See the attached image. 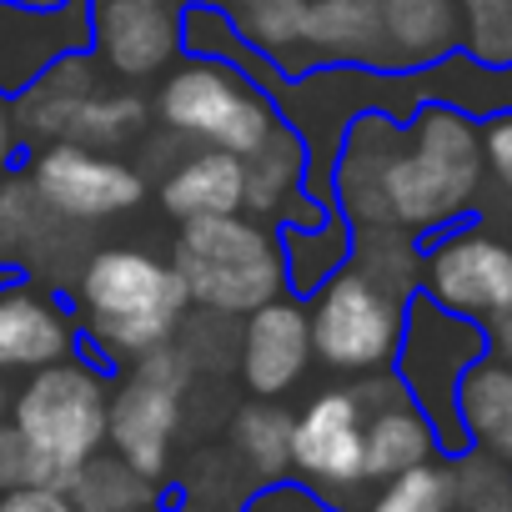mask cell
<instances>
[{
  "label": "cell",
  "mask_w": 512,
  "mask_h": 512,
  "mask_svg": "<svg viewBox=\"0 0 512 512\" xmlns=\"http://www.w3.org/2000/svg\"><path fill=\"white\" fill-rule=\"evenodd\" d=\"M312 317V357H322L337 372H382L397 357L402 322H407V297L387 292L352 262L332 272L317 287V302L307 307Z\"/></svg>",
  "instance_id": "cell-7"
},
{
  "label": "cell",
  "mask_w": 512,
  "mask_h": 512,
  "mask_svg": "<svg viewBox=\"0 0 512 512\" xmlns=\"http://www.w3.org/2000/svg\"><path fill=\"white\" fill-rule=\"evenodd\" d=\"M372 512H452V472L447 462H417L377 492Z\"/></svg>",
  "instance_id": "cell-31"
},
{
  "label": "cell",
  "mask_w": 512,
  "mask_h": 512,
  "mask_svg": "<svg viewBox=\"0 0 512 512\" xmlns=\"http://www.w3.org/2000/svg\"><path fill=\"white\" fill-rule=\"evenodd\" d=\"M111 382L91 362H51L16 392V432L31 452V482L71 487L76 467L106 447Z\"/></svg>",
  "instance_id": "cell-4"
},
{
  "label": "cell",
  "mask_w": 512,
  "mask_h": 512,
  "mask_svg": "<svg viewBox=\"0 0 512 512\" xmlns=\"http://www.w3.org/2000/svg\"><path fill=\"white\" fill-rule=\"evenodd\" d=\"M66 492L81 512H146L156 502V482L146 472H136L131 462H121L116 452L86 457Z\"/></svg>",
  "instance_id": "cell-26"
},
{
  "label": "cell",
  "mask_w": 512,
  "mask_h": 512,
  "mask_svg": "<svg viewBox=\"0 0 512 512\" xmlns=\"http://www.w3.org/2000/svg\"><path fill=\"white\" fill-rule=\"evenodd\" d=\"M66 216L46 206L26 171H0V272L6 267H41L66 241Z\"/></svg>",
  "instance_id": "cell-20"
},
{
  "label": "cell",
  "mask_w": 512,
  "mask_h": 512,
  "mask_svg": "<svg viewBox=\"0 0 512 512\" xmlns=\"http://www.w3.org/2000/svg\"><path fill=\"white\" fill-rule=\"evenodd\" d=\"M246 166V196H241V211H256V216H282V221H302V216H317L322 206H312L302 196V181H307V146L302 136L277 121V131L256 146L251 156H241Z\"/></svg>",
  "instance_id": "cell-17"
},
{
  "label": "cell",
  "mask_w": 512,
  "mask_h": 512,
  "mask_svg": "<svg viewBox=\"0 0 512 512\" xmlns=\"http://www.w3.org/2000/svg\"><path fill=\"white\" fill-rule=\"evenodd\" d=\"M96 91V66L86 56H56L36 71V81L11 101L21 141H61L76 106Z\"/></svg>",
  "instance_id": "cell-21"
},
{
  "label": "cell",
  "mask_w": 512,
  "mask_h": 512,
  "mask_svg": "<svg viewBox=\"0 0 512 512\" xmlns=\"http://www.w3.org/2000/svg\"><path fill=\"white\" fill-rule=\"evenodd\" d=\"M181 16L171 0H91V46L106 71L146 81L181 51Z\"/></svg>",
  "instance_id": "cell-11"
},
{
  "label": "cell",
  "mask_w": 512,
  "mask_h": 512,
  "mask_svg": "<svg viewBox=\"0 0 512 512\" xmlns=\"http://www.w3.org/2000/svg\"><path fill=\"white\" fill-rule=\"evenodd\" d=\"M181 427V392L156 387L146 377H126L121 392H111V412H106V442L121 462H131L136 472H146L151 482L166 472L171 462V442Z\"/></svg>",
  "instance_id": "cell-14"
},
{
  "label": "cell",
  "mask_w": 512,
  "mask_h": 512,
  "mask_svg": "<svg viewBox=\"0 0 512 512\" xmlns=\"http://www.w3.org/2000/svg\"><path fill=\"white\" fill-rule=\"evenodd\" d=\"M171 267L186 297L201 312H221V317H246L287 292L282 246L251 211L181 221Z\"/></svg>",
  "instance_id": "cell-3"
},
{
  "label": "cell",
  "mask_w": 512,
  "mask_h": 512,
  "mask_svg": "<svg viewBox=\"0 0 512 512\" xmlns=\"http://www.w3.org/2000/svg\"><path fill=\"white\" fill-rule=\"evenodd\" d=\"M477 357H487V332L472 317H457V312L437 307L432 297L407 302L402 342H397V357H392L397 382L427 412V422L437 432V447L447 457L467 447L462 422H457V382Z\"/></svg>",
  "instance_id": "cell-6"
},
{
  "label": "cell",
  "mask_w": 512,
  "mask_h": 512,
  "mask_svg": "<svg viewBox=\"0 0 512 512\" xmlns=\"http://www.w3.org/2000/svg\"><path fill=\"white\" fill-rule=\"evenodd\" d=\"M422 287L437 307L487 322L512 312V246L487 231H457L442 246H432Z\"/></svg>",
  "instance_id": "cell-9"
},
{
  "label": "cell",
  "mask_w": 512,
  "mask_h": 512,
  "mask_svg": "<svg viewBox=\"0 0 512 512\" xmlns=\"http://www.w3.org/2000/svg\"><path fill=\"white\" fill-rule=\"evenodd\" d=\"M487 347H492V357H497V362H507V367H512V312L487 317Z\"/></svg>",
  "instance_id": "cell-38"
},
{
  "label": "cell",
  "mask_w": 512,
  "mask_h": 512,
  "mask_svg": "<svg viewBox=\"0 0 512 512\" xmlns=\"http://www.w3.org/2000/svg\"><path fill=\"white\" fill-rule=\"evenodd\" d=\"M0 512H81L71 502L66 487H46V482H21L11 492H0Z\"/></svg>",
  "instance_id": "cell-33"
},
{
  "label": "cell",
  "mask_w": 512,
  "mask_h": 512,
  "mask_svg": "<svg viewBox=\"0 0 512 512\" xmlns=\"http://www.w3.org/2000/svg\"><path fill=\"white\" fill-rule=\"evenodd\" d=\"M241 196H246V166L241 156L216 151V146H191L161 181V206L176 221L241 211Z\"/></svg>",
  "instance_id": "cell-18"
},
{
  "label": "cell",
  "mask_w": 512,
  "mask_h": 512,
  "mask_svg": "<svg viewBox=\"0 0 512 512\" xmlns=\"http://www.w3.org/2000/svg\"><path fill=\"white\" fill-rule=\"evenodd\" d=\"M11 407V392H6V382H0V412H6Z\"/></svg>",
  "instance_id": "cell-40"
},
{
  "label": "cell",
  "mask_w": 512,
  "mask_h": 512,
  "mask_svg": "<svg viewBox=\"0 0 512 512\" xmlns=\"http://www.w3.org/2000/svg\"><path fill=\"white\" fill-rule=\"evenodd\" d=\"M452 472V512H512V467L487 457L482 447H462L447 462Z\"/></svg>",
  "instance_id": "cell-29"
},
{
  "label": "cell",
  "mask_w": 512,
  "mask_h": 512,
  "mask_svg": "<svg viewBox=\"0 0 512 512\" xmlns=\"http://www.w3.org/2000/svg\"><path fill=\"white\" fill-rule=\"evenodd\" d=\"M397 146H402V131L387 116H357V126L347 131L337 171H332V186H337V206L347 211L352 226H387L382 171L397 156Z\"/></svg>",
  "instance_id": "cell-16"
},
{
  "label": "cell",
  "mask_w": 512,
  "mask_h": 512,
  "mask_svg": "<svg viewBox=\"0 0 512 512\" xmlns=\"http://www.w3.org/2000/svg\"><path fill=\"white\" fill-rule=\"evenodd\" d=\"M156 121L191 146L251 156L277 131V106L267 101V91L251 86L246 71H236V61L196 56L161 81Z\"/></svg>",
  "instance_id": "cell-5"
},
{
  "label": "cell",
  "mask_w": 512,
  "mask_h": 512,
  "mask_svg": "<svg viewBox=\"0 0 512 512\" xmlns=\"http://www.w3.org/2000/svg\"><path fill=\"white\" fill-rule=\"evenodd\" d=\"M347 262L357 272H367L372 282H382L387 292H397V297H407L412 282H417V251L402 236V226H357Z\"/></svg>",
  "instance_id": "cell-30"
},
{
  "label": "cell",
  "mask_w": 512,
  "mask_h": 512,
  "mask_svg": "<svg viewBox=\"0 0 512 512\" xmlns=\"http://www.w3.org/2000/svg\"><path fill=\"white\" fill-rule=\"evenodd\" d=\"M186 287L171 262L141 246H106L81 267V312L86 337L111 362L141 357L146 347H161L186 322Z\"/></svg>",
  "instance_id": "cell-1"
},
{
  "label": "cell",
  "mask_w": 512,
  "mask_h": 512,
  "mask_svg": "<svg viewBox=\"0 0 512 512\" xmlns=\"http://www.w3.org/2000/svg\"><path fill=\"white\" fill-rule=\"evenodd\" d=\"M507 186H512V176H507Z\"/></svg>",
  "instance_id": "cell-42"
},
{
  "label": "cell",
  "mask_w": 512,
  "mask_h": 512,
  "mask_svg": "<svg viewBox=\"0 0 512 512\" xmlns=\"http://www.w3.org/2000/svg\"><path fill=\"white\" fill-rule=\"evenodd\" d=\"M477 141H482V166H492L497 176H512V111L492 116Z\"/></svg>",
  "instance_id": "cell-35"
},
{
  "label": "cell",
  "mask_w": 512,
  "mask_h": 512,
  "mask_svg": "<svg viewBox=\"0 0 512 512\" xmlns=\"http://www.w3.org/2000/svg\"><path fill=\"white\" fill-rule=\"evenodd\" d=\"M277 246H282V272H287L292 292H317L332 272L347 267V256H352L347 226L327 211L302 216V221H282Z\"/></svg>",
  "instance_id": "cell-24"
},
{
  "label": "cell",
  "mask_w": 512,
  "mask_h": 512,
  "mask_svg": "<svg viewBox=\"0 0 512 512\" xmlns=\"http://www.w3.org/2000/svg\"><path fill=\"white\" fill-rule=\"evenodd\" d=\"M387 56L392 66H427L442 61L462 41L457 0H382Z\"/></svg>",
  "instance_id": "cell-23"
},
{
  "label": "cell",
  "mask_w": 512,
  "mask_h": 512,
  "mask_svg": "<svg viewBox=\"0 0 512 512\" xmlns=\"http://www.w3.org/2000/svg\"><path fill=\"white\" fill-rule=\"evenodd\" d=\"M457 422L467 447L512 467V367L497 357H477L457 382Z\"/></svg>",
  "instance_id": "cell-22"
},
{
  "label": "cell",
  "mask_w": 512,
  "mask_h": 512,
  "mask_svg": "<svg viewBox=\"0 0 512 512\" xmlns=\"http://www.w3.org/2000/svg\"><path fill=\"white\" fill-rule=\"evenodd\" d=\"M482 186V141L457 106H427L382 171L387 226L427 231L472 206Z\"/></svg>",
  "instance_id": "cell-2"
},
{
  "label": "cell",
  "mask_w": 512,
  "mask_h": 512,
  "mask_svg": "<svg viewBox=\"0 0 512 512\" xmlns=\"http://www.w3.org/2000/svg\"><path fill=\"white\" fill-rule=\"evenodd\" d=\"M206 6H231V0H206Z\"/></svg>",
  "instance_id": "cell-41"
},
{
  "label": "cell",
  "mask_w": 512,
  "mask_h": 512,
  "mask_svg": "<svg viewBox=\"0 0 512 512\" xmlns=\"http://www.w3.org/2000/svg\"><path fill=\"white\" fill-rule=\"evenodd\" d=\"M0 6H11V11H36V16H51V11L71 6V0H0Z\"/></svg>",
  "instance_id": "cell-39"
},
{
  "label": "cell",
  "mask_w": 512,
  "mask_h": 512,
  "mask_svg": "<svg viewBox=\"0 0 512 512\" xmlns=\"http://www.w3.org/2000/svg\"><path fill=\"white\" fill-rule=\"evenodd\" d=\"M292 427H297V417L277 397H256L231 417V447L241 452V462L256 477L272 482L292 467Z\"/></svg>",
  "instance_id": "cell-25"
},
{
  "label": "cell",
  "mask_w": 512,
  "mask_h": 512,
  "mask_svg": "<svg viewBox=\"0 0 512 512\" xmlns=\"http://www.w3.org/2000/svg\"><path fill=\"white\" fill-rule=\"evenodd\" d=\"M31 482V452H26V437L16 432V422H0V492H11Z\"/></svg>",
  "instance_id": "cell-34"
},
{
  "label": "cell",
  "mask_w": 512,
  "mask_h": 512,
  "mask_svg": "<svg viewBox=\"0 0 512 512\" xmlns=\"http://www.w3.org/2000/svg\"><path fill=\"white\" fill-rule=\"evenodd\" d=\"M312 362V317L297 297H272L267 307L246 312L241 327V382L256 397H282L302 382Z\"/></svg>",
  "instance_id": "cell-13"
},
{
  "label": "cell",
  "mask_w": 512,
  "mask_h": 512,
  "mask_svg": "<svg viewBox=\"0 0 512 512\" xmlns=\"http://www.w3.org/2000/svg\"><path fill=\"white\" fill-rule=\"evenodd\" d=\"M76 327L41 287H0V372H41L71 357Z\"/></svg>",
  "instance_id": "cell-15"
},
{
  "label": "cell",
  "mask_w": 512,
  "mask_h": 512,
  "mask_svg": "<svg viewBox=\"0 0 512 512\" xmlns=\"http://www.w3.org/2000/svg\"><path fill=\"white\" fill-rule=\"evenodd\" d=\"M31 186L46 196L51 211H61L66 221H106V216H126L141 206L146 196V176L111 156V151H91L76 141H46L31 161Z\"/></svg>",
  "instance_id": "cell-8"
},
{
  "label": "cell",
  "mask_w": 512,
  "mask_h": 512,
  "mask_svg": "<svg viewBox=\"0 0 512 512\" xmlns=\"http://www.w3.org/2000/svg\"><path fill=\"white\" fill-rule=\"evenodd\" d=\"M462 46L482 66H512V0H462Z\"/></svg>",
  "instance_id": "cell-32"
},
{
  "label": "cell",
  "mask_w": 512,
  "mask_h": 512,
  "mask_svg": "<svg viewBox=\"0 0 512 512\" xmlns=\"http://www.w3.org/2000/svg\"><path fill=\"white\" fill-rule=\"evenodd\" d=\"M307 6L312 0H231L236 41L262 51L267 61H292L307 41Z\"/></svg>",
  "instance_id": "cell-27"
},
{
  "label": "cell",
  "mask_w": 512,
  "mask_h": 512,
  "mask_svg": "<svg viewBox=\"0 0 512 512\" xmlns=\"http://www.w3.org/2000/svg\"><path fill=\"white\" fill-rule=\"evenodd\" d=\"M302 51L337 66H392L382 0H312Z\"/></svg>",
  "instance_id": "cell-19"
},
{
  "label": "cell",
  "mask_w": 512,
  "mask_h": 512,
  "mask_svg": "<svg viewBox=\"0 0 512 512\" xmlns=\"http://www.w3.org/2000/svg\"><path fill=\"white\" fill-rule=\"evenodd\" d=\"M362 422H367V412L352 387H332V392L312 397L292 427V467L322 492H347V487L367 482Z\"/></svg>",
  "instance_id": "cell-10"
},
{
  "label": "cell",
  "mask_w": 512,
  "mask_h": 512,
  "mask_svg": "<svg viewBox=\"0 0 512 512\" xmlns=\"http://www.w3.org/2000/svg\"><path fill=\"white\" fill-rule=\"evenodd\" d=\"M367 422H362V462H367V477H397L417 462H432L442 447H437V432L427 422V412L407 397V387L397 377H372L362 387H352Z\"/></svg>",
  "instance_id": "cell-12"
},
{
  "label": "cell",
  "mask_w": 512,
  "mask_h": 512,
  "mask_svg": "<svg viewBox=\"0 0 512 512\" xmlns=\"http://www.w3.org/2000/svg\"><path fill=\"white\" fill-rule=\"evenodd\" d=\"M16 146H21V126H16V106L11 96L0 91V171H6L16 161Z\"/></svg>",
  "instance_id": "cell-37"
},
{
  "label": "cell",
  "mask_w": 512,
  "mask_h": 512,
  "mask_svg": "<svg viewBox=\"0 0 512 512\" xmlns=\"http://www.w3.org/2000/svg\"><path fill=\"white\" fill-rule=\"evenodd\" d=\"M246 512H332L322 497H312L307 487H267Z\"/></svg>",
  "instance_id": "cell-36"
},
{
  "label": "cell",
  "mask_w": 512,
  "mask_h": 512,
  "mask_svg": "<svg viewBox=\"0 0 512 512\" xmlns=\"http://www.w3.org/2000/svg\"><path fill=\"white\" fill-rule=\"evenodd\" d=\"M141 121H146V101L141 96H131V91H91L76 106V116H71L61 141H76V146H91V151H116V146H126L141 131Z\"/></svg>",
  "instance_id": "cell-28"
}]
</instances>
